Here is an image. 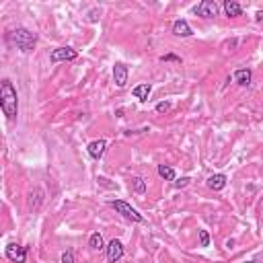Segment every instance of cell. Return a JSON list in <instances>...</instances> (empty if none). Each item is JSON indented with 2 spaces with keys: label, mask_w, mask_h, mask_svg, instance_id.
I'll use <instances>...</instances> for the list:
<instances>
[{
  "label": "cell",
  "mask_w": 263,
  "mask_h": 263,
  "mask_svg": "<svg viewBox=\"0 0 263 263\" xmlns=\"http://www.w3.org/2000/svg\"><path fill=\"white\" fill-rule=\"evenodd\" d=\"M0 105L8 119H15L19 116V97H17V88L8 78H2L0 83Z\"/></svg>",
  "instance_id": "obj_1"
},
{
  "label": "cell",
  "mask_w": 263,
  "mask_h": 263,
  "mask_svg": "<svg viewBox=\"0 0 263 263\" xmlns=\"http://www.w3.org/2000/svg\"><path fill=\"white\" fill-rule=\"evenodd\" d=\"M10 39H13V43L17 45V50L27 54L37 45V33H33L25 27H17L13 33H10Z\"/></svg>",
  "instance_id": "obj_2"
},
{
  "label": "cell",
  "mask_w": 263,
  "mask_h": 263,
  "mask_svg": "<svg viewBox=\"0 0 263 263\" xmlns=\"http://www.w3.org/2000/svg\"><path fill=\"white\" fill-rule=\"evenodd\" d=\"M111 208L116 210L117 214H121L125 220H132V222H144V216L136 210V208H132V205L128 204V202H121V200H113L111 202Z\"/></svg>",
  "instance_id": "obj_3"
},
{
  "label": "cell",
  "mask_w": 263,
  "mask_h": 263,
  "mask_svg": "<svg viewBox=\"0 0 263 263\" xmlns=\"http://www.w3.org/2000/svg\"><path fill=\"white\" fill-rule=\"evenodd\" d=\"M218 10L220 8L214 0H202V2L193 8V13L198 17H204V19H214V17H218Z\"/></svg>",
  "instance_id": "obj_4"
},
{
  "label": "cell",
  "mask_w": 263,
  "mask_h": 263,
  "mask_svg": "<svg viewBox=\"0 0 263 263\" xmlns=\"http://www.w3.org/2000/svg\"><path fill=\"white\" fill-rule=\"evenodd\" d=\"M76 58H78V54H76V50H72V48H56V50L52 52V56H50L52 64H58V62H74Z\"/></svg>",
  "instance_id": "obj_5"
},
{
  "label": "cell",
  "mask_w": 263,
  "mask_h": 263,
  "mask_svg": "<svg viewBox=\"0 0 263 263\" xmlns=\"http://www.w3.org/2000/svg\"><path fill=\"white\" fill-rule=\"evenodd\" d=\"M4 255L10 259V261H15V263H25L27 261V247H21L17 243H10L6 245L4 249Z\"/></svg>",
  "instance_id": "obj_6"
},
{
  "label": "cell",
  "mask_w": 263,
  "mask_h": 263,
  "mask_svg": "<svg viewBox=\"0 0 263 263\" xmlns=\"http://www.w3.org/2000/svg\"><path fill=\"white\" fill-rule=\"evenodd\" d=\"M123 257V243L119 238H113L107 245V261L109 263H117L119 259Z\"/></svg>",
  "instance_id": "obj_7"
},
{
  "label": "cell",
  "mask_w": 263,
  "mask_h": 263,
  "mask_svg": "<svg viewBox=\"0 0 263 263\" xmlns=\"http://www.w3.org/2000/svg\"><path fill=\"white\" fill-rule=\"evenodd\" d=\"M113 83L119 88H123L128 85V66L123 62H116V66H113Z\"/></svg>",
  "instance_id": "obj_8"
},
{
  "label": "cell",
  "mask_w": 263,
  "mask_h": 263,
  "mask_svg": "<svg viewBox=\"0 0 263 263\" xmlns=\"http://www.w3.org/2000/svg\"><path fill=\"white\" fill-rule=\"evenodd\" d=\"M105 148H107V142L105 140H93V142H88V146H87V150H88V154H90V158H95V161H99V158L105 154Z\"/></svg>",
  "instance_id": "obj_9"
},
{
  "label": "cell",
  "mask_w": 263,
  "mask_h": 263,
  "mask_svg": "<svg viewBox=\"0 0 263 263\" xmlns=\"http://www.w3.org/2000/svg\"><path fill=\"white\" fill-rule=\"evenodd\" d=\"M171 29H173V35H177V37H189V35H193V31H191L189 23L185 19H177Z\"/></svg>",
  "instance_id": "obj_10"
},
{
  "label": "cell",
  "mask_w": 263,
  "mask_h": 263,
  "mask_svg": "<svg viewBox=\"0 0 263 263\" xmlns=\"http://www.w3.org/2000/svg\"><path fill=\"white\" fill-rule=\"evenodd\" d=\"M233 81H234L236 85H241V87H249L251 81H253V72H251L249 68H241V70H236V72H234Z\"/></svg>",
  "instance_id": "obj_11"
},
{
  "label": "cell",
  "mask_w": 263,
  "mask_h": 263,
  "mask_svg": "<svg viewBox=\"0 0 263 263\" xmlns=\"http://www.w3.org/2000/svg\"><path fill=\"white\" fill-rule=\"evenodd\" d=\"M205 185H208L212 191H222V189L226 187V175L216 173V175L208 177V181H205Z\"/></svg>",
  "instance_id": "obj_12"
},
{
  "label": "cell",
  "mask_w": 263,
  "mask_h": 263,
  "mask_svg": "<svg viewBox=\"0 0 263 263\" xmlns=\"http://www.w3.org/2000/svg\"><path fill=\"white\" fill-rule=\"evenodd\" d=\"M224 13H226V17H231V19L241 17L243 15V6L238 4L236 0H224Z\"/></svg>",
  "instance_id": "obj_13"
},
{
  "label": "cell",
  "mask_w": 263,
  "mask_h": 263,
  "mask_svg": "<svg viewBox=\"0 0 263 263\" xmlns=\"http://www.w3.org/2000/svg\"><path fill=\"white\" fill-rule=\"evenodd\" d=\"M150 93H152V87L148 85V83H144V85H138V87H134V90H132V95L138 99V101H148V97H150Z\"/></svg>",
  "instance_id": "obj_14"
},
{
  "label": "cell",
  "mask_w": 263,
  "mask_h": 263,
  "mask_svg": "<svg viewBox=\"0 0 263 263\" xmlns=\"http://www.w3.org/2000/svg\"><path fill=\"white\" fill-rule=\"evenodd\" d=\"M88 247L95 249V251L105 249V245H103V236L99 233H93V234H90V238H88Z\"/></svg>",
  "instance_id": "obj_15"
},
{
  "label": "cell",
  "mask_w": 263,
  "mask_h": 263,
  "mask_svg": "<svg viewBox=\"0 0 263 263\" xmlns=\"http://www.w3.org/2000/svg\"><path fill=\"white\" fill-rule=\"evenodd\" d=\"M158 175H161L163 179H167V181H175V171L171 169V167H167V165H158Z\"/></svg>",
  "instance_id": "obj_16"
},
{
  "label": "cell",
  "mask_w": 263,
  "mask_h": 263,
  "mask_svg": "<svg viewBox=\"0 0 263 263\" xmlns=\"http://www.w3.org/2000/svg\"><path fill=\"white\" fill-rule=\"evenodd\" d=\"M132 187H134L136 193H144L146 191V181L142 177H134L132 179Z\"/></svg>",
  "instance_id": "obj_17"
},
{
  "label": "cell",
  "mask_w": 263,
  "mask_h": 263,
  "mask_svg": "<svg viewBox=\"0 0 263 263\" xmlns=\"http://www.w3.org/2000/svg\"><path fill=\"white\" fill-rule=\"evenodd\" d=\"M210 245V234L208 231H200V247H208Z\"/></svg>",
  "instance_id": "obj_18"
},
{
  "label": "cell",
  "mask_w": 263,
  "mask_h": 263,
  "mask_svg": "<svg viewBox=\"0 0 263 263\" xmlns=\"http://www.w3.org/2000/svg\"><path fill=\"white\" fill-rule=\"evenodd\" d=\"M189 181H191L189 177H181V179H175V181H173V185H175L177 189H181V187H185V185H189Z\"/></svg>",
  "instance_id": "obj_19"
},
{
  "label": "cell",
  "mask_w": 263,
  "mask_h": 263,
  "mask_svg": "<svg viewBox=\"0 0 263 263\" xmlns=\"http://www.w3.org/2000/svg\"><path fill=\"white\" fill-rule=\"evenodd\" d=\"M62 263H74V253H72L70 249L62 253Z\"/></svg>",
  "instance_id": "obj_20"
},
{
  "label": "cell",
  "mask_w": 263,
  "mask_h": 263,
  "mask_svg": "<svg viewBox=\"0 0 263 263\" xmlns=\"http://www.w3.org/2000/svg\"><path fill=\"white\" fill-rule=\"evenodd\" d=\"M161 62H181V58L175 54H167V56H161Z\"/></svg>",
  "instance_id": "obj_21"
},
{
  "label": "cell",
  "mask_w": 263,
  "mask_h": 263,
  "mask_svg": "<svg viewBox=\"0 0 263 263\" xmlns=\"http://www.w3.org/2000/svg\"><path fill=\"white\" fill-rule=\"evenodd\" d=\"M169 109H171V103H169V101H161V103L156 105V111H158V113H165V111H169Z\"/></svg>",
  "instance_id": "obj_22"
},
{
  "label": "cell",
  "mask_w": 263,
  "mask_h": 263,
  "mask_svg": "<svg viewBox=\"0 0 263 263\" xmlns=\"http://www.w3.org/2000/svg\"><path fill=\"white\" fill-rule=\"evenodd\" d=\"M245 263H263V255H257V257H253V259L245 261Z\"/></svg>",
  "instance_id": "obj_23"
},
{
  "label": "cell",
  "mask_w": 263,
  "mask_h": 263,
  "mask_svg": "<svg viewBox=\"0 0 263 263\" xmlns=\"http://www.w3.org/2000/svg\"><path fill=\"white\" fill-rule=\"evenodd\" d=\"M255 19H257L259 23H263V10H257V15H255Z\"/></svg>",
  "instance_id": "obj_24"
}]
</instances>
